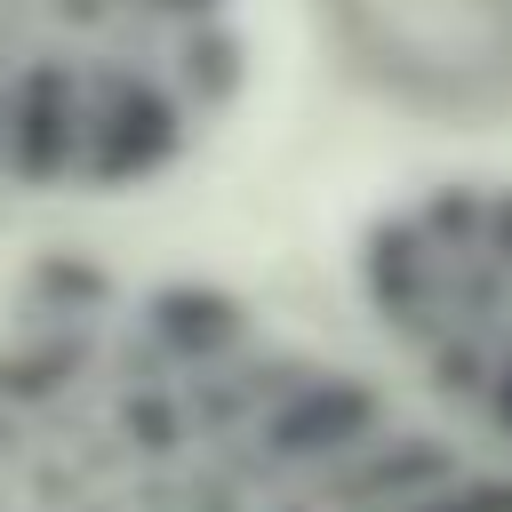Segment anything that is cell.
<instances>
[{
  "label": "cell",
  "mask_w": 512,
  "mask_h": 512,
  "mask_svg": "<svg viewBox=\"0 0 512 512\" xmlns=\"http://www.w3.org/2000/svg\"><path fill=\"white\" fill-rule=\"evenodd\" d=\"M360 72L424 112L512 104V0H328Z\"/></svg>",
  "instance_id": "obj_1"
}]
</instances>
